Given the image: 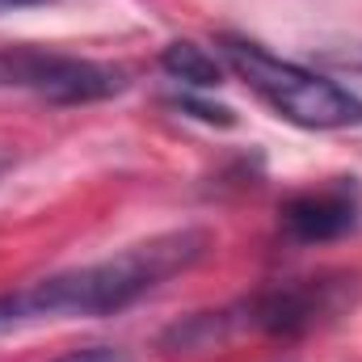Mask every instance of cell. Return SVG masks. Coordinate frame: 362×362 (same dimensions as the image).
<instances>
[{
  "label": "cell",
  "mask_w": 362,
  "mask_h": 362,
  "mask_svg": "<svg viewBox=\"0 0 362 362\" xmlns=\"http://www.w3.org/2000/svg\"><path fill=\"white\" fill-rule=\"evenodd\" d=\"M240 312H245V325H253V329L295 337V333H308L320 316L333 312V286L316 282V278L274 286V291H262L257 299H249Z\"/></svg>",
  "instance_id": "obj_5"
},
{
  "label": "cell",
  "mask_w": 362,
  "mask_h": 362,
  "mask_svg": "<svg viewBox=\"0 0 362 362\" xmlns=\"http://www.w3.org/2000/svg\"><path fill=\"white\" fill-rule=\"evenodd\" d=\"M34 4H51V0H0V13H17V8H34Z\"/></svg>",
  "instance_id": "obj_9"
},
{
  "label": "cell",
  "mask_w": 362,
  "mask_h": 362,
  "mask_svg": "<svg viewBox=\"0 0 362 362\" xmlns=\"http://www.w3.org/2000/svg\"><path fill=\"white\" fill-rule=\"evenodd\" d=\"M177 105H181V110H194V118H202V122H215V127H232V122H236L228 105H206V101H194V97H181Z\"/></svg>",
  "instance_id": "obj_8"
},
{
  "label": "cell",
  "mask_w": 362,
  "mask_h": 362,
  "mask_svg": "<svg viewBox=\"0 0 362 362\" xmlns=\"http://www.w3.org/2000/svg\"><path fill=\"white\" fill-rule=\"evenodd\" d=\"M362 219V194L350 177L291 194L282 202V232L299 245H329L354 232Z\"/></svg>",
  "instance_id": "obj_4"
},
{
  "label": "cell",
  "mask_w": 362,
  "mask_h": 362,
  "mask_svg": "<svg viewBox=\"0 0 362 362\" xmlns=\"http://www.w3.org/2000/svg\"><path fill=\"white\" fill-rule=\"evenodd\" d=\"M219 51L228 68L257 93L274 114H282L295 127L312 131H341V127H362V101L350 89L333 85L329 76H316L291 59H278L266 47L245 42V38H219Z\"/></svg>",
  "instance_id": "obj_2"
},
{
  "label": "cell",
  "mask_w": 362,
  "mask_h": 362,
  "mask_svg": "<svg viewBox=\"0 0 362 362\" xmlns=\"http://www.w3.org/2000/svg\"><path fill=\"white\" fill-rule=\"evenodd\" d=\"M0 89H25L55 105H85L122 93L127 72L38 47H0Z\"/></svg>",
  "instance_id": "obj_3"
},
{
  "label": "cell",
  "mask_w": 362,
  "mask_h": 362,
  "mask_svg": "<svg viewBox=\"0 0 362 362\" xmlns=\"http://www.w3.org/2000/svg\"><path fill=\"white\" fill-rule=\"evenodd\" d=\"M55 362H135V358L122 346H81V350H68L64 358H55Z\"/></svg>",
  "instance_id": "obj_7"
},
{
  "label": "cell",
  "mask_w": 362,
  "mask_h": 362,
  "mask_svg": "<svg viewBox=\"0 0 362 362\" xmlns=\"http://www.w3.org/2000/svg\"><path fill=\"white\" fill-rule=\"evenodd\" d=\"M211 236L198 228L160 232L144 245H131L105 262H89L76 270L51 274L17 295H0V329L38 316H110L131 308L139 295L160 286L165 278L189 270L206 253Z\"/></svg>",
  "instance_id": "obj_1"
},
{
  "label": "cell",
  "mask_w": 362,
  "mask_h": 362,
  "mask_svg": "<svg viewBox=\"0 0 362 362\" xmlns=\"http://www.w3.org/2000/svg\"><path fill=\"white\" fill-rule=\"evenodd\" d=\"M160 68L181 81V85H194V89H215L219 81H223V68H219V59L211 55V51H202L198 42H169L165 51H160Z\"/></svg>",
  "instance_id": "obj_6"
}]
</instances>
